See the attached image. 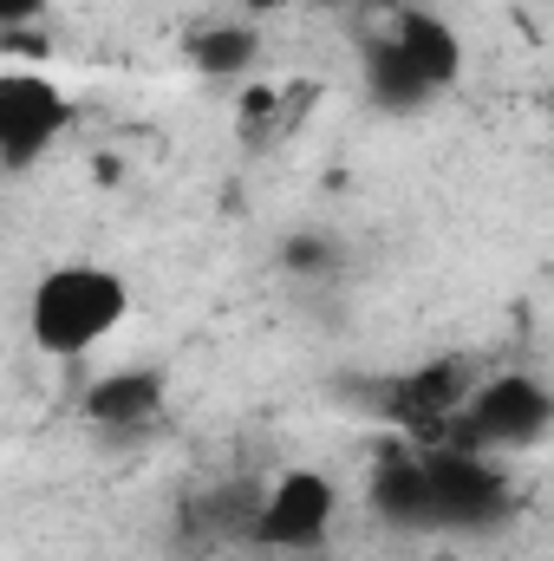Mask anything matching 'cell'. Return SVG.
<instances>
[{
  "instance_id": "cell-1",
  "label": "cell",
  "mask_w": 554,
  "mask_h": 561,
  "mask_svg": "<svg viewBox=\"0 0 554 561\" xmlns=\"http://www.w3.org/2000/svg\"><path fill=\"white\" fill-rule=\"evenodd\" d=\"M131 313V287L105 262H66L46 268L26 294V340L46 359H85L92 346H105Z\"/></svg>"
},
{
  "instance_id": "cell-2",
  "label": "cell",
  "mask_w": 554,
  "mask_h": 561,
  "mask_svg": "<svg viewBox=\"0 0 554 561\" xmlns=\"http://www.w3.org/2000/svg\"><path fill=\"white\" fill-rule=\"evenodd\" d=\"M66 125H72V99L59 92L53 72H39V66L0 72V163L7 170L46 157Z\"/></svg>"
},
{
  "instance_id": "cell-3",
  "label": "cell",
  "mask_w": 554,
  "mask_h": 561,
  "mask_svg": "<svg viewBox=\"0 0 554 561\" xmlns=\"http://www.w3.org/2000/svg\"><path fill=\"white\" fill-rule=\"evenodd\" d=\"M339 516V490L326 470H280L255 510V542L262 549H320Z\"/></svg>"
},
{
  "instance_id": "cell-4",
  "label": "cell",
  "mask_w": 554,
  "mask_h": 561,
  "mask_svg": "<svg viewBox=\"0 0 554 561\" xmlns=\"http://www.w3.org/2000/svg\"><path fill=\"white\" fill-rule=\"evenodd\" d=\"M549 412L554 405L535 379H489V386L470 392V405L450 424L476 431V444H529V437L549 431Z\"/></svg>"
},
{
  "instance_id": "cell-5",
  "label": "cell",
  "mask_w": 554,
  "mask_h": 561,
  "mask_svg": "<svg viewBox=\"0 0 554 561\" xmlns=\"http://www.w3.org/2000/svg\"><path fill=\"white\" fill-rule=\"evenodd\" d=\"M385 39H392V53L424 79V92L457 85V72H463V39H457L450 20H437V13H424V7H405Z\"/></svg>"
},
{
  "instance_id": "cell-6",
  "label": "cell",
  "mask_w": 554,
  "mask_h": 561,
  "mask_svg": "<svg viewBox=\"0 0 554 561\" xmlns=\"http://www.w3.org/2000/svg\"><path fill=\"white\" fill-rule=\"evenodd\" d=\"M79 412L92 424H105V431H138V424H157L163 419V373H105V379H92L85 386V399H79Z\"/></svg>"
},
{
  "instance_id": "cell-7",
  "label": "cell",
  "mask_w": 554,
  "mask_h": 561,
  "mask_svg": "<svg viewBox=\"0 0 554 561\" xmlns=\"http://www.w3.org/2000/svg\"><path fill=\"white\" fill-rule=\"evenodd\" d=\"M470 392H476L470 359H437V366L412 373V379L392 392V412L412 419V424H450L463 405H470Z\"/></svg>"
},
{
  "instance_id": "cell-8",
  "label": "cell",
  "mask_w": 554,
  "mask_h": 561,
  "mask_svg": "<svg viewBox=\"0 0 554 561\" xmlns=\"http://www.w3.org/2000/svg\"><path fill=\"white\" fill-rule=\"evenodd\" d=\"M255 53H262V33H255V20H235V13H222V20H209V26L189 33V59H196L209 79H235V72H249Z\"/></svg>"
},
{
  "instance_id": "cell-9",
  "label": "cell",
  "mask_w": 554,
  "mask_h": 561,
  "mask_svg": "<svg viewBox=\"0 0 554 561\" xmlns=\"http://www.w3.org/2000/svg\"><path fill=\"white\" fill-rule=\"evenodd\" d=\"M366 79H372V99H379L385 112H412V105L430 99V92H424V79H417L412 66L392 53V39H379V46L366 53Z\"/></svg>"
},
{
  "instance_id": "cell-10",
  "label": "cell",
  "mask_w": 554,
  "mask_h": 561,
  "mask_svg": "<svg viewBox=\"0 0 554 561\" xmlns=\"http://www.w3.org/2000/svg\"><path fill=\"white\" fill-rule=\"evenodd\" d=\"M53 0H0V33H26L33 20H46Z\"/></svg>"
},
{
  "instance_id": "cell-11",
  "label": "cell",
  "mask_w": 554,
  "mask_h": 561,
  "mask_svg": "<svg viewBox=\"0 0 554 561\" xmlns=\"http://www.w3.org/2000/svg\"><path fill=\"white\" fill-rule=\"evenodd\" d=\"M287 7H293V0H222V13L255 20V26H262V20H275V13H287Z\"/></svg>"
},
{
  "instance_id": "cell-12",
  "label": "cell",
  "mask_w": 554,
  "mask_h": 561,
  "mask_svg": "<svg viewBox=\"0 0 554 561\" xmlns=\"http://www.w3.org/2000/svg\"><path fill=\"white\" fill-rule=\"evenodd\" d=\"M430 561H450V556H430Z\"/></svg>"
}]
</instances>
